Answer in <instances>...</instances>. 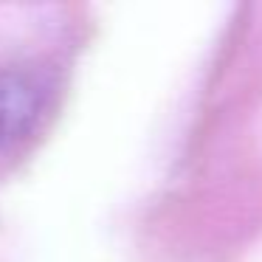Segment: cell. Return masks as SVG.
<instances>
[{
	"instance_id": "6da1fadb",
	"label": "cell",
	"mask_w": 262,
	"mask_h": 262,
	"mask_svg": "<svg viewBox=\"0 0 262 262\" xmlns=\"http://www.w3.org/2000/svg\"><path fill=\"white\" fill-rule=\"evenodd\" d=\"M42 91L23 74H0V147L14 144L40 113Z\"/></svg>"
}]
</instances>
